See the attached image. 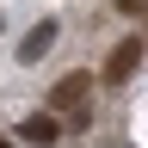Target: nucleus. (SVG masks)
Here are the masks:
<instances>
[{"mask_svg":"<svg viewBox=\"0 0 148 148\" xmlns=\"http://www.w3.org/2000/svg\"><path fill=\"white\" fill-rule=\"evenodd\" d=\"M142 56H148V43H142V31H130L117 49H111V62H105V80L111 86H123V80H136V68H142Z\"/></svg>","mask_w":148,"mask_h":148,"instance_id":"obj_1","label":"nucleus"},{"mask_svg":"<svg viewBox=\"0 0 148 148\" xmlns=\"http://www.w3.org/2000/svg\"><path fill=\"white\" fill-rule=\"evenodd\" d=\"M86 92H92L86 74H62V80L49 86V105H43V111H56V117H62V111H80V105H86Z\"/></svg>","mask_w":148,"mask_h":148,"instance_id":"obj_2","label":"nucleus"},{"mask_svg":"<svg viewBox=\"0 0 148 148\" xmlns=\"http://www.w3.org/2000/svg\"><path fill=\"white\" fill-rule=\"evenodd\" d=\"M62 136V117L56 111H31L25 123H18V142H56Z\"/></svg>","mask_w":148,"mask_h":148,"instance_id":"obj_3","label":"nucleus"},{"mask_svg":"<svg viewBox=\"0 0 148 148\" xmlns=\"http://www.w3.org/2000/svg\"><path fill=\"white\" fill-rule=\"evenodd\" d=\"M49 43H56V18H43L25 43H18V62H37V56H49Z\"/></svg>","mask_w":148,"mask_h":148,"instance_id":"obj_4","label":"nucleus"},{"mask_svg":"<svg viewBox=\"0 0 148 148\" xmlns=\"http://www.w3.org/2000/svg\"><path fill=\"white\" fill-rule=\"evenodd\" d=\"M142 6H148V0H117V12H123V18H142Z\"/></svg>","mask_w":148,"mask_h":148,"instance_id":"obj_5","label":"nucleus"}]
</instances>
